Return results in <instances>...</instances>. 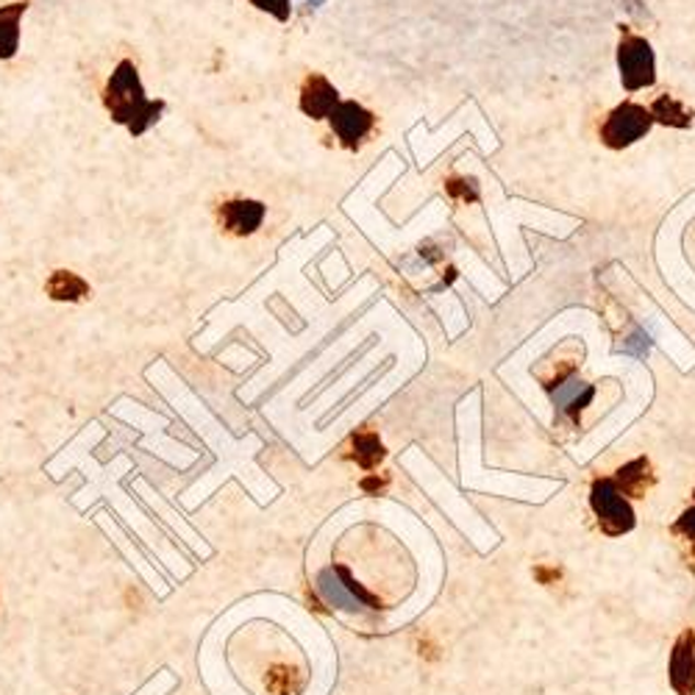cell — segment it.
<instances>
[{"label":"cell","mask_w":695,"mask_h":695,"mask_svg":"<svg viewBox=\"0 0 695 695\" xmlns=\"http://www.w3.org/2000/svg\"><path fill=\"white\" fill-rule=\"evenodd\" d=\"M671 684L679 695H693L695 690V631H684L671 653Z\"/></svg>","instance_id":"9"},{"label":"cell","mask_w":695,"mask_h":695,"mask_svg":"<svg viewBox=\"0 0 695 695\" xmlns=\"http://www.w3.org/2000/svg\"><path fill=\"white\" fill-rule=\"evenodd\" d=\"M615 485L624 495H642L648 485H651V465H648V459H635L626 468L617 470Z\"/></svg>","instance_id":"14"},{"label":"cell","mask_w":695,"mask_h":695,"mask_svg":"<svg viewBox=\"0 0 695 695\" xmlns=\"http://www.w3.org/2000/svg\"><path fill=\"white\" fill-rule=\"evenodd\" d=\"M354 459L360 468L373 470L378 468V462L384 459V445L381 440L376 437L373 432H360L354 437Z\"/></svg>","instance_id":"15"},{"label":"cell","mask_w":695,"mask_h":695,"mask_svg":"<svg viewBox=\"0 0 695 695\" xmlns=\"http://www.w3.org/2000/svg\"><path fill=\"white\" fill-rule=\"evenodd\" d=\"M45 293L54 300H70V304H79L92 295L90 284L79 276V273H70V270H56L50 273V278L45 282Z\"/></svg>","instance_id":"11"},{"label":"cell","mask_w":695,"mask_h":695,"mask_svg":"<svg viewBox=\"0 0 695 695\" xmlns=\"http://www.w3.org/2000/svg\"><path fill=\"white\" fill-rule=\"evenodd\" d=\"M103 106L117 126H126L132 137H143L164 112V101H150L139 81V70L132 59H123L109 76L103 90Z\"/></svg>","instance_id":"1"},{"label":"cell","mask_w":695,"mask_h":695,"mask_svg":"<svg viewBox=\"0 0 695 695\" xmlns=\"http://www.w3.org/2000/svg\"><path fill=\"white\" fill-rule=\"evenodd\" d=\"M617 351H624V354L637 356V360H646L648 351H651V340H648L646 331L637 329L635 334L629 337V340H624L620 345H617Z\"/></svg>","instance_id":"16"},{"label":"cell","mask_w":695,"mask_h":695,"mask_svg":"<svg viewBox=\"0 0 695 695\" xmlns=\"http://www.w3.org/2000/svg\"><path fill=\"white\" fill-rule=\"evenodd\" d=\"M25 3H9L0 9V59H14L20 50V23H23Z\"/></svg>","instance_id":"12"},{"label":"cell","mask_w":695,"mask_h":695,"mask_svg":"<svg viewBox=\"0 0 695 695\" xmlns=\"http://www.w3.org/2000/svg\"><path fill=\"white\" fill-rule=\"evenodd\" d=\"M329 121L337 139H340L348 150H356L362 145V139L373 132L376 117L356 101H340V106L329 114Z\"/></svg>","instance_id":"5"},{"label":"cell","mask_w":695,"mask_h":695,"mask_svg":"<svg viewBox=\"0 0 695 695\" xmlns=\"http://www.w3.org/2000/svg\"><path fill=\"white\" fill-rule=\"evenodd\" d=\"M648 112H651L653 121L662 123V126H671V128L693 126V112L684 109L673 95H660L657 101H653V106L648 109Z\"/></svg>","instance_id":"13"},{"label":"cell","mask_w":695,"mask_h":695,"mask_svg":"<svg viewBox=\"0 0 695 695\" xmlns=\"http://www.w3.org/2000/svg\"><path fill=\"white\" fill-rule=\"evenodd\" d=\"M653 126V117L646 106H637V103H624L617 106L615 112L606 117V123L601 126V139H604L606 148L620 150L635 145L637 139L646 137Z\"/></svg>","instance_id":"2"},{"label":"cell","mask_w":695,"mask_h":695,"mask_svg":"<svg viewBox=\"0 0 695 695\" xmlns=\"http://www.w3.org/2000/svg\"><path fill=\"white\" fill-rule=\"evenodd\" d=\"M673 532L682 534V537H687L690 543H693V546H695V504L690 506V510L684 512L682 517H679L676 526H673Z\"/></svg>","instance_id":"19"},{"label":"cell","mask_w":695,"mask_h":695,"mask_svg":"<svg viewBox=\"0 0 695 695\" xmlns=\"http://www.w3.org/2000/svg\"><path fill=\"white\" fill-rule=\"evenodd\" d=\"M337 106H340V92L334 90V84H331L326 76L312 72V76L306 79L304 90H300V109H304L306 117L323 121V117H329Z\"/></svg>","instance_id":"6"},{"label":"cell","mask_w":695,"mask_h":695,"mask_svg":"<svg viewBox=\"0 0 695 695\" xmlns=\"http://www.w3.org/2000/svg\"><path fill=\"white\" fill-rule=\"evenodd\" d=\"M451 198H459V201H479V190H476V181L468 179H451L445 184Z\"/></svg>","instance_id":"17"},{"label":"cell","mask_w":695,"mask_h":695,"mask_svg":"<svg viewBox=\"0 0 695 695\" xmlns=\"http://www.w3.org/2000/svg\"><path fill=\"white\" fill-rule=\"evenodd\" d=\"M253 7L262 9V12L273 14L276 20H289V0H251Z\"/></svg>","instance_id":"18"},{"label":"cell","mask_w":695,"mask_h":695,"mask_svg":"<svg viewBox=\"0 0 695 695\" xmlns=\"http://www.w3.org/2000/svg\"><path fill=\"white\" fill-rule=\"evenodd\" d=\"M318 593L320 599L326 601L329 606H340V609L348 612H362L365 609V601L354 593V590L348 588V582L340 576L337 568H326L318 573Z\"/></svg>","instance_id":"10"},{"label":"cell","mask_w":695,"mask_h":695,"mask_svg":"<svg viewBox=\"0 0 695 695\" xmlns=\"http://www.w3.org/2000/svg\"><path fill=\"white\" fill-rule=\"evenodd\" d=\"M590 504H593L601 528L606 534H626L635 528V512H631L624 492L617 490L615 479H595Z\"/></svg>","instance_id":"3"},{"label":"cell","mask_w":695,"mask_h":695,"mask_svg":"<svg viewBox=\"0 0 695 695\" xmlns=\"http://www.w3.org/2000/svg\"><path fill=\"white\" fill-rule=\"evenodd\" d=\"M300 7L306 9V12H312V9H318V7H323L326 0H298Z\"/></svg>","instance_id":"20"},{"label":"cell","mask_w":695,"mask_h":695,"mask_svg":"<svg viewBox=\"0 0 695 695\" xmlns=\"http://www.w3.org/2000/svg\"><path fill=\"white\" fill-rule=\"evenodd\" d=\"M548 392H551V401L559 412H568L570 418H579L584 407L593 401V384H588L584 378H579L576 373L559 378L557 384H548Z\"/></svg>","instance_id":"7"},{"label":"cell","mask_w":695,"mask_h":695,"mask_svg":"<svg viewBox=\"0 0 695 695\" xmlns=\"http://www.w3.org/2000/svg\"><path fill=\"white\" fill-rule=\"evenodd\" d=\"M617 67H620V81L629 92L646 90L657 81L653 72V50L642 36L626 34L617 48Z\"/></svg>","instance_id":"4"},{"label":"cell","mask_w":695,"mask_h":695,"mask_svg":"<svg viewBox=\"0 0 695 695\" xmlns=\"http://www.w3.org/2000/svg\"><path fill=\"white\" fill-rule=\"evenodd\" d=\"M217 215L228 235L248 237L264 223V206L259 201H226Z\"/></svg>","instance_id":"8"}]
</instances>
